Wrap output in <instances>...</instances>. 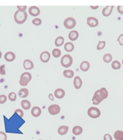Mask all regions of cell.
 <instances>
[{"mask_svg": "<svg viewBox=\"0 0 123 140\" xmlns=\"http://www.w3.org/2000/svg\"><path fill=\"white\" fill-rule=\"evenodd\" d=\"M7 101V97L5 95H0V104H4Z\"/></svg>", "mask_w": 123, "mask_h": 140, "instance_id": "34", "label": "cell"}, {"mask_svg": "<svg viewBox=\"0 0 123 140\" xmlns=\"http://www.w3.org/2000/svg\"><path fill=\"white\" fill-rule=\"evenodd\" d=\"M31 114L34 117H39L41 114V109L38 107H34L32 109Z\"/></svg>", "mask_w": 123, "mask_h": 140, "instance_id": "15", "label": "cell"}, {"mask_svg": "<svg viewBox=\"0 0 123 140\" xmlns=\"http://www.w3.org/2000/svg\"><path fill=\"white\" fill-rule=\"evenodd\" d=\"M51 57V55L50 53L45 51L42 52L40 55V60L43 63H47L50 60Z\"/></svg>", "mask_w": 123, "mask_h": 140, "instance_id": "10", "label": "cell"}, {"mask_svg": "<svg viewBox=\"0 0 123 140\" xmlns=\"http://www.w3.org/2000/svg\"><path fill=\"white\" fill-rule=\"evenodd\" d=\"M88 115L90 117L93 119H96L100 117L101 115V111L100 110L97 108L95 107H91L88 110L87 112Z\"/></svg>", "mask_w": 123, "mask_h": 140, "instance_id": "4", "label": "cell"}, {"mask_svg": "<svg viewBox=\"0 0 123 140\" xmlns=\"http://www.w3.org/2000/svg\"><path fill=\"white\" fill-rule=\"evenodd\" d=\"M65 94V92L64 90L61 89H57L54 92L55 97L58 99H63Z\"/></svg>", "mask_w": 123, "mask_h": 140, "instance_id": "12", "label": "cell"}, {"mask_svg": "<svg viewBox=\"0 0 123 140\" xmlns=\"http://www.w3.org/2000/svg\"><path fill=\"white\" fill-rule=\"evenodd\" d=\"M39 140H43V139H39Z\"/></svg>", "mask_w": 123, "mask_h": 140, "instance_id": "46", "label": "cell"}, {"mask_svg": "<svg viewBox=\"0 0 123 140\" xmlns=\"http://www.w3.org/2000/svg\"><path fill=\"white\" fill-rule=\"evenodd\" d=\"M117 11L120 14H123V6H118Z\"/></svg>", "mask_w": 123, "mask_h": 140, "instance_id": "41", "label": "cell"}, {"mask_svg": "<svg viewBox=\"0 0 123 140\" xmlns=\"http://www.w3.org/2000/svg\"><path fill=\"white\" fill-rule=\"evenodd\" d=\"M91 7L92 8H93V9H96V8H97L98 7V6H96V7H93L92 6H91Z\"/></svg>", "mask_w": 123, "mask_h": 140, "instance_id": "43", "label": "cell"}, {"mask_svg": "<svg viewBox=\"0 0 123 140\" xmlns=\"http://www.w3.org/2000/svg\"><path fill=\"white\" fill-rule=\"evenodd\" d=\"M112 59H113V57H112V55L110 54H109V53L105 54L103 56V61L105 63L110 62L112 61Z\"/></svg>", "mask_w": 123, "mask_h": 140, "instance_id": "28", "label": "cell"}, {"mask_svg": "<svg viewBox=\"0 0 123 140\" xmlns=\"http://www.w3.org/2000/svg\"><path fill=\"white\" fill-rule=\"evenodd\" d=\"M48 98L49 99H50L51 100H52V101H54V97H53V95L52 94H50L48 95Z\"/></svg>", "mask_w": 123, "mask_h": 140, "instance_id": "42", "label": "cell"}, {"mask_svg": "<svg viewBox=\"0 0 123 140\" xmlns=\"http://www.w3.org/2000/svg\"><path fill=\"white\" fill-rule=\"evenodd\" d=\"M27 6H17V8L18 9V11L21 12H25V10L27 9Z\"/></svg>", "mask_w": 123, "mask_h": 140, "instance_id": "37", "label": "cell"}, {"mask_svg": "<svg viewBox=\"0 0 123 140\" xmlns=\"http://www.w3.org/2000/svg\"><path fill=\"white\" fill-rule=\"evenodd\" d=\"M104 99H103L100 94V90L96 91L93 97L92 101L93 102V104L94 105H98L102 101H103Z\"/></svg>", "mask_w": 123, "mask_h": 140, "instance_id": "7", "label": "cell"}, {"mask_svg": "<svg viewBox=\"0 0 123 140\" xmlns=\"http://www.w3.org/2000/svg\"><path fill=\"white\" fill-rule=\"evenodd\" d=\"M52 55L54 57H58L61 55V51L58 49H54L52 51Z\"/></svg>", "mask_w": 123, "mask_h": 140, "instance_id": "31", "label": "cell"}, {"mask_svg": "<svg viewBox=\"0 0 123 140\" xmlns=\"http://www.w3.org/2000/svg\"><path fill=\"white\" fill-rule=\"evenodd\" d=\"M29 94V90L27 89H21L19 92V96L21 98H27Z\"/></svg>", "mask_w": 123, "mask_h": 140, "instance_id": "18", "label": "cell"}, {"mask_svg": "<svg viewBox=\"0 0 123 140\" xmlns=\"http://www.w3.org/2000/svg\"><path fill=\"white\" fill-rule=\"evenodd\" d=\"M117 41L119 42V43L120 45H123V34L119 36L117 39Z\"/></svg>", "mask_w": 123, "mask_h": 140, "instance_id": "39", "label": "cell"}, {"mask_svg": "<svg viewBox=\"0 0 123 140\" xmlns=\"http://www.w3.org/2000/svg\"><path fill=\"white\" fill-rule=\"evenodd\" d=\"M63 75L65 77L67 78H72L74 76V73L72 70L70 69H66L63 72Z\"/></svg>", "mask_w": 123, "mask_h": 140, "instance_id": "27", "label": "cell"}, {"mask_svg": "<svg viewBox=\"0 0 123 140\" xmlns=\"http://www.w3.org/2000/svg\"><path fill=\"white\" fill-rule=\"evenodd\" d=\"M48 110L50 114L52 115H55L58 114L60 111V108L57 104L51 105L48 108Z\"/></svg>", "mask_w": 123, "mask_h": 140, "instance_id": "6", "label": "cell"}, {"mask_svg": "<svg viewBox=\"0 0 123 140\" xmlns=\"http://www.w3.org/2000/svg\"><path fill=\"white\" fill-rule=\"evenodd\" d=\"M8 98L10 101L14 102V101H16V100L17 99V96L14 92H11L8 94Z\"/></svg>", "mask_w": 123, "mask_h": 140, "instance_id": "30", "label": "cell"}, {"mask_svg": "<svg viewBox=\"0 0 123 140\" xmlns=\"http://www.w3.org/2000/svg\"><path fill=\"white\" fill-rule=\"evenodd\" d=\"M106 45L105 41H99L97 46V49L98 50H102L105 48Z\"/></svg>", "mask_w": 123, "mask_h": 140, "instance_id": "32", "label": "cell"}, {"mask_svg": "<svg viewBox=\"0 0 123 140\" xmlns=\"http://www.w3.org/2000/svg\"><path fill=\"white\" fill-rule=\"evenodd\" d=\"M60 63L61 65L64 67H69L73 63V58L70 55L66 54L61 57Z\"/></svg>", "mask_w": 123, "mask_h": 140, "instance_id": "3", "label": "cell"}, {"mask_svg": "<svg viewBox=\"0 0 123 140\" xmlns=\"http://www.w3.org/2000/svg\"><path fill=\"white\" fill-rule=\"evenodd\" d=\"M87 24L92 28H94L98 25V20L94 17H89L87 19Z\"/></svg>", "mask_w": 123, "mask_h": 140, "instance_id": "9", "label": "cell"}, {"mask_svg": "<svg viewBox=\"0 0 123 140\" xmlns=\"http://www.w3.org/2000/svg\"><path fill=\"white\" fill-rule=\"evenodd\" d=\"M14 18L17 24H22L25 23V22L27 21L28 18V14L26 12V11L24 12H21L17 10L15 12Z\"/></svg>", "mask_w": 123, "mask_h": 140, "instance_id": "1", "label": "cell"}, {"mask_svg": "<svg viewBox=\"0 0 123 140\" xmlns=\"http://www.w3.org/2000/svg\"><path fill=\"white\" fill-rule=\"evenodd\" d=\"M73 133L75 135H79L81 134L83 132L82 127L80 126H75L73 128L72 130Z\"/></svg>", "mask_w": 123, "mask_h": 140, "instance_id": "22", "label": "cell"}, {"mask_svg": "<svg viewBox=\"0 0 123 140\" xmlns=\"http://www.w3.org/2000/svg\"><path fill=\"white\" fill-rule=\"evenodd\" d=\"M68 131V127L67 126L63 125L60 126L58 129V133L60 135H65Z\"/></svg>", "mask_w": 123, "mask_h": 140, "instance_id": "20", "label": "cell"}, {"mask_svg": "<svg viewBox=\"0 0 123 140\" xmlns=\"http://www.w3.org/2000/svg\"><path fill=\"white\" fill-rule=\"evenodd\" d=\"M114 137L116 140H123V131L118 130L114 134Z\"/></svg>", "mask_w": 123, "mask_h": 140, "instance_id": "24", "label": "cell"}, {"mask_svg": "<svg viewBox=\"0 0 123 140\" xmlns=\"http://www.w3.org/2000/svg\"><path fill=\"white\" fill-rule=\"evenodd\" d=\"M0 74L5 75V65H2L0 66Z\"/></svg>", "mask_w": 123, "mask_h": 140, "instance_id": "38", "label": "cell"}, {"mask_svg": "<svg viewBox=\"0 0 123 140\" xmlns=\"http://www.w3.org/2000/svg\"><path fill=\"white\" fill-rule=\"evenodd\" d=\"M29 12L31 15L37 16L40 14V10L37 6H32L29 9Z\"/></svg>", "mask_w": 123, "mask_h": 140, "instance_id": "8", "label": "cell"}, {"mask_svg": "<svg viewBox=\"0 0 123 140\" xmlns=\"http://www.w3.org/2000/svg\"><path fill=\"white\" fill-rule=\"evenodd\" d=\"M78 33L76 31H72L69 33L68 38L71 41H75L78 38Z\"/></svg>", "mask_w": 123, "mask_h": 140, "instance_id": "16", "label": "cell"}, {"mask_svg": "<svg viewBox=\"0 0 123 140\" xmlns=\"http://www.w3.org/2000/svg\"><path fill=\"white\" fill-rule=\"evenodd\" d=\"M14 113H16L20 116V117H21V118H23V116L24 115V113H23V111L22 110H21V109H17V110H16L15 111Z\"/></svg>", "mask_w": 123, "mask_h": 140, "instance_id": "36", "label": "cell"}, {"mask_svg": "<svg viewBox=\"0 0 123 140\" xmlns=\"http://www.w3.org/2000/svg\"><path fill=\"white\" fill-rule=\"evenodd\" d=\"M121 64L118 61H114L112 63V67L114 69H118L120 68Z\"/></svg>", "mask_w": 123, "mask_h": 140, "instance_id": "29", "label": "cell"}, {"mask_svg": "<svg viewBox=\"0 0 123 140\" xmlns=\"http://www.w3.org/2000/svg\"><path fill=\"white\" fill-rule=\"evenodd\" d=\"M32 23L35 25L39 26L42 24V20L39 18H35L32 21Z\"/></svg>", "mask_w": 123, "mask_h": 140, "instance_id": "33", "label": "cell"}, {"mask_svg": "<svg viewBox=\"0 0 123 140\" xmlns=\"http://www.w3.org/2000/svg\"><path fill=\"white\" fill-rule=\"evenodd\" d=\"M64 42V38L62 37H59L57 38L55 41V44L56 46L58 47V46H61Z\"/></svg>", "mask_w": 123, "mask_h": 140, "instance_id": "25", "label": "cell"}, {"mask_svg": "<svg viewBox=\"0 0 123 140\" xmlns=\"http://www.w3.org/2000/svg\"><path fill=\"white\" fill-rule=\"evenodd\" d=\"M0 140H7V135L5 133L0 132Z\"/></svg>", "mask_w": 123, "mask_h": 140, "instance_id": "35", "label": "cell"}, {"mask_svg": "<svg viewBox=\"0 0 123 140\" xmlns=\"http://www.w3.org/2000/svg\"><path fill=\"white\" fill-rule=\"evenodd\" d=\"M100 94L101 98L104 100L108 97V91H107L106 89L102 87L101 90H100Z\"/></svg>", "mask_w": 123, "mask_h": 140, "instance_id": "26", "label": "cell"}, {"mask_svg": "<svg viewBox=\"0 0 123 140\" xmlns=\"http://www.w3.org/2000/svg\"><path fill=\"white\" fill-rule=\"evenodd\" d=\"M74 85L76 89H80L82 85V81L79 76H76L74 80Z\"/></svg>", "mask_w": 123, "mask_h": 140, "instance_id": "17", "label": "cell"}, {"mask_svg": "<svg viewBox=\"0 0 123 140\" xmlns=\"http://www.w3.org/2000/svg\"><path fill=\"white\" fill-rule=\"evenodd\" d=\"M23 66L25 69H31L34 67V64L32 61L30 60H25L23 62Z\"/></svg>", "mask_w": 123, "mask_h": 140, "instance_id": "14", "label": "cell"}, {"mask_svg": "<svg viewBox=\"0 0 123 140\" xmlns=\"http://www.w3.org/2000/svg\"><path fill=\"white\" fill-rule=\"evenodd\" d=\"M32 79V75L31 73L29 72H24L22 74L20 80V84L21 86H27L29 82L31 81Z\"/></svg>", "mask_w": 123, "mask_h": 140, "instance_id": "2", "label": "cell"}, {"mask_svg": "<svg viewBox=\"0 0 123 140\" xmlns=\"http://www.w3.org/2000/svg\"><path fill=\"white\" fill-rule=\"evenodd\" d=\"M90 67V63L87 61H83L80 65V68L82 71L86 72L87 71Z\"/></svg>", "mask_w": 123, "mask_h": 140, "instance_id": "19", "label": "cell"}, {"mask_svg": "<svg viewBox=\"0 0 123 140\" xmlns=\"http://www.w3.org/2000/svg\"><path fill=\"white\" fill-rule=\"evenodd\" d=\"M122 64H123V60H122Z\"/></svg>", "mask_w": 123, "mask_h": 140, "instance_id": "45", "label": "cell"}, {"mask_svg": "<svg viewBox=\"0 0 123 140\" xmlns=\"http://www.w3.org/2000/svg\"><path fill=\"white\" fill-rule=\"evenodd\" d=\"M114 6H107L102 11V14L104 16H108L111 14Z\"/></svg>", "mask_w": 123, "mask_h": 140, "instance_id": "13", "label": "cell"}, {"mask_svg": "<svg viewBox=\"0 0 123 140\" xmlns=\"http://www.w3.org/2000/svg\"><path fill=\"white\" fill-rule=\"evenodd\" d=\"M1 57H2V53L1 51H0V59H1Z\"/></svg>", "mask_w": 123, "mask_h": 140, "instance_id": "44", "label": "cell"}, {"mask_svg": "<svg viewBox=\"0 0 123 140\" xmlns=\"http://www.w3.org/2000/svg\"><path fill=\"white\" fill-rule=\"evenodd\" d=\"M104 140H113L111 135L109 134H106L104 136Z\"/></svg>", "mask_w": 123, "mask_h": 140, "instance_id": "40", "label": "cell"}, {"mask_svg": "<svg viewBox=\"0 0 123 140\" xmlns=\"http://www.w3.org/2000/svg\"><path fill=\"white\" fill-rule=\"evenodd\" d=\"M15 54L12 52H6L4 55V59L7 62H12L15 59Z\"/></svg>", "mask_w": 123, "mask_h": 140, "instance_id": "11", "label": "cell"}, {"mask_svg": "<svg viewBox=\"0 0 123 140\" xmlns=\"http://www.w3.org/2000/svg\"><path fill=\"white\" fill-rule=\"evenodd\" d=\"M76 22L75 20L73 18H68L66 19L64 22V27L68 29H72L76 25Z\"/></svg>", "mask_w": 123, "mask_h": 140, "instance_id": "5", "label": "cell"}, {"mask_svg": "<svg viewBox=\"0 0 123 140\" xmlns=\"http://www.w3.org/2000/svg\"><path fill=\"white\" fill-rule=\"evenodd\" d=\"M21 106L23 109L25 110H28L30 109V108H31V103L29 101L27 100H24L22 101V102H21Z\"/></svg>", "mask_w": 123, "mask_h": 140, "instance_id": "21", "label": "cell"}, {"mask_svg": "<svg viewBox=\"0 0 123 140\" xmlns=\"http://www.w3.org/2000/svg\"><path fill=\"white\" fill-rule=\"evenodd\" d=\"M64 49L68 52H71L74 49V45L71 42H67L64 45Z\"/></svg>", "mask_w": 123, "mask_h": 140, "instance_id": "23", "label": "cell"}, {"mask_svg": "<svg viewBox=\"0 0 123 140\" xmlns=\"http://www.w3.org/2000/svg\"><path fill=\"white\" fill-rule=\"evenodd\" d=\"M0 25H1V24H0Z\"/></svg>", "mask_w": 123, "mask_h": 140, "instance_id": "47", "label": "cell"}]
</instances>
